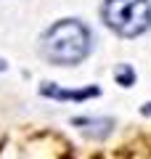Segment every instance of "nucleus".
<instances>
[{
	"label": "nucleus",
	"mask_w": 151,
	"mask_h": 159,
	"mask_svg": "<svg viewBox=\"0 0 151 159\" xmlns=\"http://www.w3.org/2000/svg\"><path fill=\"white\" fill-rule=\"evenodd\" d=\"M90 51V32L77 19H61L43 34V56L58 66L80 64Z\"/></svg>",
	"instance_id": "1"
},
{
	"label": "nucleus",
	"mask_w": 151,
	"mask_h": 159,
	"mask_svg": "<svg viewBox=\"0 0 151 159\" xmlns=\"http://www.w3.org/2000/svg\"><path fill=\"white\" fill-rule=\"evenodd\" d=\"M106 27L119 37H138L151 27L149 0H106L101 11Z\"/></svg>",
	"instance_id": "2"
},
{
	"label": "nucleus",
	"mask_w": 151,
	"mask_h": 159,
	"mask_svg": "<svg viewBox=\"0 0 151 159\" xmlns=\"http://www.w3.org/2000/svg\"><path fill=\"white\" fill-rule=\"evenodd\" d=\"M98 88H88V90H58L56 85L45 82L43 85V96H50V98H74V101H85L90 96H98Z\"/></svg>",
	"instance_id": "3"
},
{
	"label": "nucleus",
	"mask_w": 151,
	"mask_h": 159,
	"mask_svg": "<svg viewBox=\"0 0 151 159\" xmlns=\"http://www.w3.org/2000/svg\"><path fill=\"white\" fill-rule=\"evenodd\" d=\"M117 80H119V82H122L125 88H127L130 82H133V69H130L127 64H125V66H122V69H119V72H117Z\"/></svg>",
	"instance_id": "4"
},
{
	"label": "nucleus",
	"mask_w": 151,
	"mask_h": 159,
	"mask_svg": "<svg viewBox=\"0 0 151 159\" xmlns=\"http://www.w3.org/2000/svg\"><path fill=\"white\" fill-rule=\"evenodd\" d=\"M143 114H149V117H151V103H146V106H143Z\"/></svg>",
	"instance_id": "5"
},
{
	"label": "nucleus",
	"mask_w": 151,
	"mask_h": 159,
	"mask_svg": "<svg viewBox=\"0 0 151 159\" xmlns=\"http://www.w3.org/2000/svg\"><path fill=\"white\" fill-rule=\"evenodd\" d=\"M0 72H6V61L3 58H0Z\"/></svg>",
	"instance_id": "6"
}]
</instances>
